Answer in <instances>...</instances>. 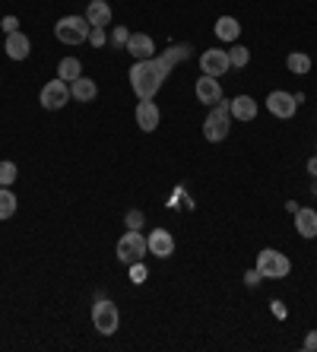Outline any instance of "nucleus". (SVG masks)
<instances>
[{
	"label": "nucleus",
	"mask_w": 317,
	"mask_h": 352,
	"mask_svg": "<svg viewBox=\"0 0 317 352\" xmlns=\"http://www.w3.org/2000/svg\"><path fill=\"white\" fill-rule=\"evenodd\" d=\"M168 74H171V64L159 54V58L137 60L127 76H131V86H133V92H137V98H155V92L165 86Z\"/></svg>",
	"instance_id": "1"
},
{
	"label": "nucleus",
	"mask_w": 317,
	"mask_h": 352,
	"mask_svg": "<svg viewBox=\"0 0 317 352\" xmlns=\"http://www.w3.org/2000/svg\"><path fill=\"white\" fill-rule=\"evenodd\" d=\"M89 32L92 25L86 16H61L54 25V35L61 45H83V41H89Z\"/></svg>",
	"instance_id": "2"
},
{
	"label": "nucleus",
	"mask_w": 317,
	"mask_h": 352,
	"mask_svg": "<svg viewBox=\"0 0 317 352\" xmlns=\"http://www.w3.org/2000/svg\"><path fill=\"white\" fill-rule=\"evenodd\" d=\"M228 131H232V111H228V102H216V105L210 108L206 121H204V137L210 140V143H219V140L228 137Z\"/></svg>",
	"instance_id": "3"
},
{
	"label": "nucleus",
	"mask_w": 317,
	"mask_h": 352,
	"mask_svg": "<svg viewBox=\"0 0 317 352\" xmlns=\"http://www.w3.org/2000/svg\"><path fill=\"white\" fill-rule=\"evenodd\" d=\"M257 273L263 279H285L292 273V261L283 254V251H273V248H263L257 254Z\"/></svg>",
	"instance_id": "4"
},
{
	"label": "nucleus",
	"mask_w": 317,
	"mask_h": 352,
	"mask_svg": "<svg viewBox=\"0 0 317 352\" xmlns=\"http://www.w3.org/2000/svg\"><path fill=\"white\" fill-rule=\"evenodd\" d=\"M149 254V248H146V238L140 235V232H133V229H127L121 238H118V261L121 263H137V261H143V257Z\"/></svg>",
	"instance_id": "5"
},
{
	"label": "nucleus",
	"mask_w": 317,
	"mask_h": 352,
	"mask_svg": "<svg viewBox=\"0 0 317 352\" xmlns=\"http://www.w3.org/2000/svg\"><path fill=\"white\" fill-rule=\"evenodd\" d=\"M121 324V314H118V305H111L108 298H98L92 305V327L98 330L102 336H111Z\"/></svg>",
	"instance_id": "6"
},
{
	"label": "nucleus",
	"mask_w": 317,
	"mask_h": 352,
	"mask_svg": "<svg viewBox=\"0 0 317 352\" xmlns=\"http://www.w3.org/2000/svg\"><path fill=\"white\" fill-rule=\"evenodd\" d=\"M41 108H48V111H61V108L70 102V82H64L61 76L51 82H45L41 86Z\"/></svg>",
	"instance_id": "7"
},
{
	"label": "nucleus",
	"mask_w": 317,
	"mask_h": 352,
	"mask_svg": "<svg viewBox=\"0 0 317 352\" xmlns=\"http://www.w3.org/2000/svg\"><path fill=\"white\" fill-rule=\"evenodd\" d=\"M267 108H270V115L289 121V118H295V111H298V98H295L292 92L276 89V92H270L267 96Z\"/></svg>",
	"instance_id": "8"
},
{
	"label": "nucleus",
	"mask_w": 317,
	"mask_h": 352,
	"mask_svg": "<svg viewBox=\"0 0 317 352\" xmlns=\"http://www.w3.org/2000/svg\"><path fill=\"white\" fill-rule=\"evenodd\" d=\"M200 70H204L206 76H222L232 70V60H228V51L222 48H210L200 54Z\"/></svg>",
	"instance_id": "9"
},
{
	"label": "nucleus",
	"mask_w": 317,
	"mask_h": 352,
	"mask_svg": "<svg viewBox=\"0 0 317 352\" xmlns=\"http://www.w3.org/2000/svg\"><path fill=\"white\" fill-rule=\"evenodd\" d=\"M159 121H162V111H159V105H155L153 98H140V105H137V124H140V131L153 133L155 127H159Z\"/></svg>",
	"instance_id": "10"
},
{
	"label": "nucleus",
	"mask_w": 317,
	"mask_h": 352,
	"mask_svg": "<svg viewBox=\"0 0 317 352\" xmlns=\"http://www.w3.org/2000/svg\"><path fill=\"white\" fill-rule=\"evenodd\" d=\"M124 51H131L133 60H146V58H155V41L149 38L146 32H131Z\"/></svg>",
	"instance_id": "11"
},
{
	"label": "nucleus",
	"mask_w": 317,
	"mask_h": 352,
	"mask_svg": "<svg viewBox=\"0 0 317 352\" xmlns=\"http://www.w3.org/2000/svg\"><path fill=\"white\" fill-rule=\"evenodd\" d=\"M194 92H197V102H204V105H216V102H222V86H219V80L216 76H200L197 80V86H194Z\"/></svg>",
	"instance_id": "12"
},
{
	"label": "nucleus",
	"mask_w": 317,
	"mask_h": 352,
	"mask_svg": "<svg viewBox=\"0 0 317 352\" xmlns=\"http://www.w3.org/2000/svg\"><path fill=\"white\" fill-rule=\"evenodd\" d=\"M146 248H149V254H155V257H171L175 254V238L165 229H153L146 238Z\"/></svg>",
	"instance_id": "13"
},
{
	"label": "nucleus",
	"mask_w": 317,
	"mask_h": 352,
	"mask_svg": "<svg viewBox=\"0 0 317 352\" xmlns=\"http://www.w3.org/2000/svg\"><path fill=\"white\" fill-rule=\"evenodd\" d=\"M3 51H7L10 60H25L29 51H32V41H29V35H23V32H10L7 41H3Z\"/></svg>",
	"instance_id": "14"
},
{
	"label": "nucleus",
	"mask_w": 317,
	"mask_h": 352,
	"mask_svg": "<svg viewBox=\"0 0 317 352\" xmlns=\"http://www.w3.org/2000/svg\"><path fill=\"white\" fill-rule=\"evenodd\" d=\"M228 111H232L235 121H254L257 118V102L251 96H235L228 102Z\"/></svg>",
	"instance_id": "15"
},
{
	"label": "nucleus",
	"mask_w": 317,
	"mask_h": 352,
	"mask_svg": "<svg viewBox=\"0 0 317 352\" xmlns=\"http://www.w3.org/2000/svg\"><path fill=\"white\" fill-rule=\"evenodd\" d=\"M295 229L301 238H317V213L311 206H298L295 210Z\"/></svg>",
	"instance_id": "16"
},
{
	"label": "nucleus",
	"mask_w": 317,
	"mask_h": 352,
	"mask_svg": "<svg viewBox=\"0 0 317 352\" xmlns=\"http://www.w3.org/2000/svg\"><path fill=\"white\" fill-rule=\"evenodd\" d=\"M96 96H98V86L89 76H76L70 82V98H76V102H96Z\"/></svg>",
	"instance_id": "17"
},
{
	"label": "nucleus",
	"mask_w": 317,
	"mask_h": 352,
	"mask_svg": "<svg viewBox=\"0 0 317 352\" xmlns=\"http://www.w3.org/2000/svg\"><path fill=\"white\" fill-rule=\"evenodd\" d=\"M86 19H89V25H102V29H108V23H111V7H108V0H89Z\"/></svg>",
	"instance_id": "18"
},
{
	"label": "nucleus",
	"mask_w": 317,
	"mask_h": 352,
	"mask_svg": "<svg viewBox=\"0 0 317 352\" xmlns=\"http://www.w3.org/2000/svg\"><path fill=\"white\" fill-rule=\"evenodd\" d=\"M241 35V23L235 16H219L216 19V38L219 41H238Z\"/></svg>",
	"instance_id": "19"
},
{
	"label": "nucleus",
	"mask_w": 317,
	"mask_h": 352,
	"mask_svg": "<svg viewBox=\"0 0 317 352\" xmlns=\"http://www.w3.org/2000/svg\"><path fill=\"white\" fill-rule=\"evenodd\" d=\"M285 67H289L295 76H305V74H311V58L305 51H292V54L285 58Z\"/></svg>",
	"instance_id": "20"
},
{
	"label": "nucleus",
	"mask_w": 317,
	"mask_h": 352,
	"mask_svg": "<svg viewBox=\"0 0 317 352\" xmlns=\"http://www.w3.org/2000/svg\"><path fill=\"white\" fill-rule=\"evenodd\" d=\"M57 76L64 82H74L76 76H83V64L76 58H64L61 64H57Z\"/></svg>",
	"instance_id": "21"
},
{
	"label": "nucleus",
	"mask_w": 317,
	"mask_h": 352,
	"mask_svg": "<svg viewBox=\"0 0 317 352\" xmlns=\"http://www.w3.org/2000/svg\"><path fill=\"white\" fill-rule=\"evenodd\" d=\"M17 197H13V190L10 188H0V219H10V216L17 213Z\"/></svg>",
	"instance_id": "22"
},
{
	"label": "nucleus",
	"mask_w": 317,
	"mask_h": 352,
	"mask_svg": "<svg viewBox=\"0 0 317 352\" xmlns=\"http://www.w3.org/2000/svg\"><path fill=\"white\" fill-rule=\"evenodd\" d=\"M228 60H232V67H235V70H238V67H248V60H251V51L235 41V48L228 51Z\"/></svg>",
	"instance_id": "23"
},
{
	"label": "nucleus",
	"mask_w": 317,
	"mask_h": 352,
	"mask_svg": "<svg viewBox=\"0 0 317 352\" xmlns=\"http://www.w3.org/2000/svg\"><path fill=\"white\" fill-rule=\"evenodd\" d=\"M17 175H19L17 162H0V188H10L17 181Z\"/></svg>",
	"instance_id": "24"
},
{
	"label": "nucleus",
	"mask_w": 317,
	"mask_h": 352,
	"mask_svg": "<svg viewBox=\"0 0 317 352\" xmlns=\"http://www.w3.org/2000/svg\"><path fill=\"white\" fill-rule=\"evenodd\" d=\"M187 54H190V48H187V45H175V48H168V51H165L162 58L168 60L171 67H175V64H178V60H187Z\"/></svg>",
	"instance_id": "25"
},
{
	"label": "nucleus",
	"mask_w": 317,
	"mask_h": 352,
	"mask_svg": "<svg viewBox=\"0 0 317 352\" xmlns=\"http://www.w3.org/2000/svg\"><path fill=\"white\" fill-rule=\"evenodd\" d=\"M146 276H149V270L143 267V261H137V263H131V279L137 283V286H143L146 283Z\"/></svg>",
	"instance_id": "26"
},
{
	"label": "nucleus",
	"mask_w": 317,
	"mask_h": 352,
	"mask_svg": "<svg viewBox=\"0 0 317 352\" xmlns=\"http://www.w3.org/2000/svg\"><path fill=\"white\" fill-rule=\"evenodd\" d=\"M124 222H127V229L140 232V229H143V222H146V216L140 213V210H131V213H127V219H124Z\"/></svg>",
	"instance_id": "27"
},
{
	"label": "nucleus",
	"mask_w": 317,
	"mask_h": 352,
	"mask_svg": "<svg viewBox=\"0 0 317 352\" xmlns=\"http://www.w3.org/2000/svg\"><path fill=\"white\" fill-rule=\"evenodd\" d=\"M89 45H92V48H105V29H102V25H92Z\"/></svg>",
	"instance_id": "28"
},
{
	"label": "nucleus",
	"mask_w": 317,
	"mask_h": 352,
	"mask_svg": "<svg viewBox=\"0 0 317 352\" xmlns=\"http://www.w3.org/2000/svg\"><path fill=\"white\" fill-rule=\"evenodd\" d=\"M0 25H3V32H19V19L17 16H3V19H0Z\"/></svg>",
	"instance_id": "29"
},
{
	"label": "nucleus",
	"mask_w": 317,
	"mask_h": 352,
	"mask_svg": "<svg viewBox=\"0 0 317 352\" xmlns=\"http://www.w3.org/2000/svg\"><path fill=\"white\" fill-rule=\"evenodd\" d=\"M127 38H131V32H127V29H114V45H118V48H124V45H127Z\"/></svg>",
	"instance_id": "30"
},
{
	"label": "nucleus",
	"mask_w": 317,
	"mask_h": 352,
	"mask_svg": "<svg viewBox=\"0 0 317 352\" xmlns=\"http://www.w3.org/2000/svg\"><path fill=\"white\" fill-rule=\"evenodd\" d=\"M305 349H308V352H317V330H311V333L305 336Z\"/></svg>",
	"instance_id": "31"
},
{
	"label": "nucleus",
	"mask_w": 317,
	"mask_h": 352,
	"mask_svg": "<svg viewBox=\"0 0 317 352\" xmlns=\"http://www.w3.org/2000/svg\"><path fill=\"white\" fill-rule=\"evenodd\" d=\"M308 175H314V178H317V156L308 159Z\"/></svg>",
	"instance_id": "32"
},
{
	"label": "nucleus",
	"mask_w": 317,
	"mask_h": 352,
	"mask_svg": "<svg viewBox=\"0 0 317 352\" xmlns=\"http://www.w3.org/2000/svg\"><path fill=\"white\" fill-rule=\"evenodd\" d=\"M244 279H248V286H254V283L261 279V273H257V270H251V273H248V276H244Z\"/></svg>",
	"instance_id": "33"
}]
</instances>
